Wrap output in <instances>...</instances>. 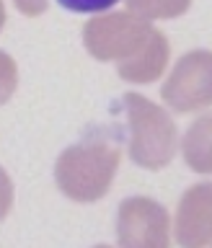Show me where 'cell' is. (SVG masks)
Masks as SVG:
<instances>
[{
	"label": "cell",
	"mask_w": 212,
	"mask_h": 248,
	"mask_svg": "<svg viewBox=\"0 0 212 248\" xmlns=\"http://www.w3.org/2000/svg\"><path fill=\"white\" fill-rule=\"evenodd\" d=\"M119 145L109 137H91L67 147L57 158L54 181L75 202H96L109 191L119 168Z\"/></svg>",
	"instance_id": "6da1fadb"
},
{
	"label": "cell",
	"mask_w": 212,
	"mask_h": 248,
	"mask_svg": "<svg viewBox=\"0 0 212 248\" xmlns=\"http://www.w3.org/2000/svg\"><path fill=\"white\" fill-rule=\"evenodd\" d=\"M124 108L130 122V158L147 170L166 168L176 153L174 119L140 93H124Z\"/></svg>",
	"instance_id": "7a4b0ae2"
},
{
	"label": "cell",
	"mask_w": 212,
	"mask_h": 248,
	"mask_svg": "<svg viewBox=\"0 0 212 248\" xmlns=\"http://www.w3.org/2000/svg\"><path fill=\"white\" fill-rule=\"evenodd\" d=\"M153 26L135 13L96 16L83 26V44L101 62H124L143 52Z\"/></svg>",
	"instance_id": "3957f363"
},
{
	"label": "cell",
	"mask_w": 212,
	"mask_h": 248,
	"mask_svg": "<svg viewBox=\"0 0 212 248\" xmlns=\"http://www.w3.org/2000/svg\"><path fill=\"white\" fill-rule=\"evenodd\" d=\"M161 96L179 114L212 106V52L194 49L184 54L163 83Z\"/></svg>",
	"instance_id": "277c9868"
},
{
	"label": "cell",
	"mask_w": 212,
	"mask_h": 248,
	"mask_svg": "<svg viewBox=\"0 0 212 248\" xmlns=\"http://www.w3.org/2000/svg\"><path fill=\"white\" fill-rule=\"evenodd\" d=\"M116 240L124 248H166L171 243L166 207L147 197L124 199L116 215Z\"/></svg>",
	"instance_id": "5b68a950"
},
{
	"label": "cell",
	"mask_w": 212,
	"mask_h": 248,
	"mask_svg": "<svg viewBox=\"0 0 212 248\" xmlns=\"http://www.w3.org/2000/svg\"><path fill=\"white\" fill-rule=\"evenodd\" d=\"M176 240L189 248L212 246V184H194L176 209Z\"/></svg>",
	"instance_id": "8992f818"
},
{
	"label": "cell",
	"mask_w": 212,
	"mask_h": 248,
	"mask_svg": "<svg viewBox=\"0 0 212 248\" xmlns=\"http://www.w3.org/2000/svg\"><path fill=\"white\" fill-rule=\"evenodd\" d=\"M168 39L163 36V31L153 29L147 44L143 46V52L135 54L132 60L119 62V78H124L127 83H153L163 75V70L168 65Z\"/></svg>",
	"instance_id": "52a82bcc"
},
{
	"label": "cell",
	"mask_w": 212,
	"mask_h": 248,
	"mask_svg": "<svg viewBox=\"0 0 212 248\" xmlns=\"http://www.w3.org/2000/svg\"><path fill=\"white\" fill-rule=\"evenodd\" d=\"M184 160L197 173H212V114L202 116L184 135Z\"/></svg>",
	"instance_id": "ba28073f"
},
{
	"label": "cell",
	"mask_w": 212,
	"mask_h": 248,
	"mask_svg": "<svg viewBox=\"0 0 212 248\" xmlns=\"http://www.w3.org/2000/svg\"><path fill=\"white\" fill-rule=\"evenodd\" d=\"M192 0H127L130 13L140 16V18H176L189 11Z\"/></svg>",
	"instance_id": "9c48e42d"
},
{
	"label": "cell",
	"mask_w": 212,
	"mask_h": 248,
	"mask_svg": "<svg viewBox=\"0 0 212 248\" xmlns=\"http://www.w3.org/2000/svg\"><path fill=\"white\" fill-rule=\"evenodd\" d=\"M16 85H18V70H16V62H13L11 54H5L3 49H0V106L13 96Z\"/></svg>",
	"instance_id": "30bf717a"
},
{
	"label": "cell",
	"mask_w": 212,
	"mask_h": 248,
	"mask_svg": "<svg viewBox=\"0 0 212 248\" xmlns=\"http://www.w3.org/2000/svg\"><path fill=\"white\" fill-rule=\"evenodd\" d=\"M57 3L75 13H98V11L112 8L114 3H119V0H57Z\"/></svg>",
	"instance_id": "8fae6325"
},
{
	"label": "cell",
	"mask_w": 212,
	"mask_h": 248,
	"mask_svg": "<svg viewBox=\"0 0 212 248\" xmlns=\"http://www.w3.org/2000/svg\"><path fill=\"white\" fill-rule=\"evenodd\" d=\"M13 207V184L11 178H8V173L3 168H0V222L5 220V215L11 212Z\"/></svg>",
	"instance_id": "7c38bea8"
},
{
	"label": "cell",
	"mask_w": 212,
	"mask_h": 248,
	"mask_svg": "<svg viewBox=\"0 0 212 248\" xmlns=\"http://www.w3.org/2000/svg\"><path fill=\"white\" fill-rule=\"evenodd\" d=\"M16 8L23 13V16H29V18H34V16H42L47 11V0H13Z\"/></svg>",
	"instance_id": "4fadbf2b"
},
{
	"label": "cell",
	"mask_w": 212,
	"mask_h": 248,
	"mask_svg": "<svg viewBox=\"0 0 212 248\" xmlns=\"http://www.w3.org/2000/svg\"><path fill=\"white\" fill-rule=\"evenodd\" d=\"M5 26V5H3V0H0V31H3Z\"/></svg>",
	"instance_id": "5bb4252c"
}]
</instances>
